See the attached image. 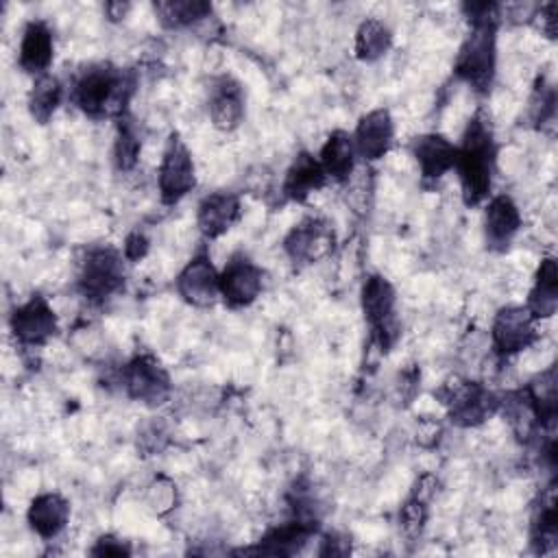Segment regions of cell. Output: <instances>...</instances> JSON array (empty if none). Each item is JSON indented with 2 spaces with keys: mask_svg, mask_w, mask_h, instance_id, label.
<instances>
[{
  "mask_svg": "<svg viewBox=\"0 0 558 558\" xmlns=\"http://www.w3.org/2000/svg\"><path fill=\"white\" fill-rule=\"evenodd\" d=\"M462 185V198L466 205H477L486 198L495 170V142L488 122L475 116L462 135V144L456 148V163Z\"/></svg>",
  "mask_w": 558,
  "mask_h": 558,
  "instance_id": "1",
  "label": "cell"
},
{
  "mask_svg": "<svg viewBox=\"0 0 558 558\" xmlns=\"http://www.w3.org/2000/svg\"><path fill=\"white\" fill-rule=\"evenodd\" d=\"M133 92V78L116 65L100 63L87 68L76 85L74 100L92 118L122 113Z\"/></svg>",
  "mask_w": 558,
  "mask_h": 558,
  "instance_id": "2",
  "label": "cell"
},
{
  "mask_svg": "<svg viewBox=\"0 0 558 558\" xmlns=\"http://www.w3.org/2000/svg\"><path fill=\"white\" fill-rule=\"evenodd\" d=\"M473 28L460 46L456 74L475 92H486L495 74V13L473 17Z\"/></svg>",
  "mask_w": 558,
  "mask_h": 558,
  "instance_id": "3",
  "label": "cell"
},
{
  "mask_svg": "<svg viewBox=\"0 0 558 558\" xmlns=\"http://www.w3.org/2000/svg\"><path fill=\"white\" fill-rule=\"evenodd\" d=\"M438 395L442 399V405H447L449 418L462 427L484 423L497 412L501 403L488 388L475 381L445 384V388Z\"/></svg>",
  "mask_w": 558,
  "mask_h": 558,
  "instance_id": "4",
  "label": "cell"
},
{
  "mask_svg": "<svg viewBox=\"0 0 558 558\" xmlns=\"http://www.w3.org/2000/svg\"><path fill=\"white\" fill-rule=\"evenodd\" d=\"M362 310L379 347H392L399 336V325L395 318V290L381 275H371L364 281Z\"/></svg>",
  "mask_w": 558,
  "mask_h": 558,
  "instance_id": "5",
  "label": "cell"
},
{
  "mask_svg": "<svg viewBox=\"0 0 558 558\" xmlns=\"http://www.w3.org/2000/svg\"><path fill=\"white\" fill-rule=\"evenodd\" d=\"M124 283V268L122 257L118 251L105 246V248H92L83 262L78 286L85 296L94 301H102L118 292Z\"/></svg>",
  "mask_w": 558,
  "mask_h": 558,
  "instance_id": "6",
  "label": "cell"
},
{
  "mask_svg": "<svg viewBox=\"0 0 558 558\" xmlns=\"http://www.w3.org/2000/svg\"><path fill=\"white\" fill-rule=\"evenodd\" d=\"M157 183H159L161 201L166 205L181 201L196 185L192 155L177 135H172V140L168 142V148L159 163Z\"/></svg>",
  "mask_w": 558,
  "mask_h": 558,
  "instance_id": "7",
  "label": "cell"
},
{
  "mask_svg": "<svg viewBox=\"0 0 558 558\" xmlns=\"http://www.w3.org/2000/svg\"><path fill=\"white\" fill-rule=\"evenodd\" d=\"M126 395L135 401L159 405L170 392V377L153 355H137L122 368Z\"/></svg>",
  "mask_w": 558,
  "mask_h": 558,
  "instance_id": "8",
  "label": "cell"
},
{
  "mask_svg": "<svg viewBox=\"0 0 558 558\" xmlns=\"http://www.w3.org/2000/svg\"><path fill=\"white\" fill-rule=\"evenodd\" d=\"M534 320L536 318L527 312V307H521V305L501 307L490 329L493 349L499 355H514L527 349L536 340Z\"/></svg>",
  "mask_w": 558,
  "mask_h": 558,
  "instance_id": "9",
  "label": "cell"
},
{
  "mask_svg": "<svg viewBox=\"0 0 558 558\" xmlns=\"http://www.w3.org/2000/svg\"><path fill=\"white\" fill-rule=\"evenodd\" d=\"M218 288L227 305L244 307L262 292V270L244 253H235L218 275Z\"/></svg>",
  "mask_w": 558,
  "mask_h": 558,
  "instance_id": "10",
  "label": "cell"
},
{
  "mask_svg": "<svg viewBox=\"0 0 558 558\" xmlns=\"http://www.w3.org/2000/svg\"><path fill=\"white\" fill-rule=\"evenodd\" d=\"M283 248L294 264H314L331 253L333 229L320 218H307L286 235Z\"/></svg>",
  "mask_w": 558,
  "mask_h": 558,
  "instance_id": "11",
  "label": "cell"
},
{
  "mask_svg": "<svg viewBox=\"0 0 558 558\" xmlns=\"http://www.w3.org/2000/svg\"><path fill=\"white\" fill-rule=\"evenodd\" d=\"M11 331L22 344H44L57 333V316L48 301L35 294L13 310Z\"/></svg>",
  "mask_w": 558,
  "mask_h": 558,
  "instance_id": "12",
  "label": "cell"
},
{
  "mask_svg": "<svg viewBox=\"0 0 558 558\" xmlns=\"http://www.w3.org/2000/svg\"><path fill=\"white\" fill-rule=\"evenodd\" d=\"M179 294L196 307H207L220 294L218 272L207 255H196L177 277Z\"/></svg>",
  "mask_w": 558,
  "mask_h": 558,
  "instance_id": "13",
  "label": "cell"
},
{
  "mask_svg": "<svg viewBox=\"0 0 558 558\" xmlns=\"http://www.w3.org/2000/svg\"><path fill=\"white\" fill-rule=\"evenodd\" d=\"M392 135H395V126H392L390 113L386 109L368 111L366 116L360 118L353 135L355 153L368 161H375L388 153L392 144Z\"/></svg>",
  "mask_w": 558,
  "mask_h": 558,
  "instance_id": "14",
  "label": "cell"
},
{
  "mask_svg": "<svg viewBox=\"0 0 558 558\" xmlns=\"http://www.w3.org/2000/svg\"><path fill=\"white\" fill-rule=\"evenodd\" d=\"M412 155L425 181L440 179L456 163V146L438 133H427L416 137L412 142Z\"/></svg>",
  "mask_w": 558,
  "mask_h": 558,
  "instance_id": "15",
  "label": "cell"
},
{
  "mask_svg": "<svg viewBox=\"0 0 558 558\" xmlns=\"http://www.w3.org/2000/svg\"><path fill=\"white\" fill-rule=\"evenodd\" d=\"M240 218V198L231 192H214L207 194L196 214L198 229L205 238H218L233 227Z\"/></svg>",
  "mask_w": 558,
  "mask_h": 558,
  "instance_id": "16",
  "label": "cell"
},
{
  "mask_svg": "<svg viewBox=\"0 0 558 558\" xmlns=\"http://www.w3.org/2000/svg\"><path fill=\"white\" fill-rule=\"evenodd\" d=\"M484 227H486V242L495 251L508 248L512 242L514 233L521 227V216L517 205L512 203L510 196H495L484 216Z\"/></svg>",
  "mask_w": 558,
  "mask_h": 558,
  "instance_id": "17",
  "label": "cell"
},
{
  "mask_svg": "<svg viewBox=\"0 0 558 558\" xmlns=\"http://www.w3.org/2000/svg\"><path fill=\"white\" fill-rule=\"evenodd\" d=\"M31 530L41 538H54L70 519V504L57 493L37 495L26 512Z\"/></svg>",
  "mask_w": 558,
  "mask_h": 558,
  "instance_id": "18",
  "label": "cell"
},
{
  "mask_svg": "<svg viewBox=\"0 0 558 558\" xmlns=\"http://www.w3.org/2000/svg\"><path fill=\"white\" fill-rule=\"evenodd\" d=\"M209 116L214 126L220 131H233L242 122L244 98L240 85L233 78L222 76L216 81L209 98Z\"/></svg>",
  "mask_w": 558,
  "mask_h": 558,
  "instance_id": "19",
  "label": "cell"
},
{
  "mask_svg": "<svg viewBox=\"0 0 558 558\" xmlns=\"http://www.w3.org/2000/svg\"><path fill=\"white\" fill-rule=\"evenodd\" d=\"M50 61H52V33L44 22L33 20L26 24L22 35L20 65L26 72L44 74Z\"/></svg>",
  "mask_w": 558,
  "mask_h": 558,
  "instance_id": "20",
  "label": "cell"
},
{
  "mask_svg": "<svg viewBox=\"0 0 558 558\" xmlns=\"http://www.w3.org/2000/svg\"><path fill=\"white\" fill-rule=\"evenodd\" d=\"M325 179L327 174L320 161L314 159L310 153H301L286 172L283 194L292 201H305L312 192L325 185Z\"/></svg>",
  "mask_w": 558,
  "mask_h": 558,
  "instance_id": "21",
  "label": "cell"
},
{
  "mask_svg": "<svg viewBox=\"0 0 558 558\" xmlns=\"http://www.w3.org/2000/svg\"><path fill=\"white\" fill-rule=\"evenodd\" d=\"M527 312L534 318H549L558 307V270L556 259L545 257L536 270L534 288L527 296Z\"/></svg>",
  "mask_w": 558,
  "mask_h": 558,
  "instance_id": "22",
  "label": "cell"
},
{
  "mask_svg": "<svg viewBox=\"0 0 558 558\" xmlns=\"http://www.w3.org/2000/svg\"><path fill=\"white\" fill-rule=\"evenodd\" d=\"M316 530V523L310 519H299L286 525H279L275 530H270L255 549H246V551H259V554H272V556H286V554H294L301 549V545L312 536V532Z\"/></svg>",
  "mask_w": 558,
  "mask_h": 558,
  "instance_id": "23",
  "label": "cell"
},
{
  "mask_svg": "<svg viewBox=\"0 0 558 558\" xmlns=\"http://www.w3.org/2000/svg\"><path fill=\"white\" fill-rule=\"evenodd\" d=\"M323 170L327 177L336 179V181H344L355 166V144L353 137L344 131H333L325 146L320 148V157H318Z\"/></svg>",
  "mask_w": 558,
  "mask_h": 558,
  "instance_id": "24",
  "label": "cell"
},
{
  "mask_svg": "<svg viewBox=\"0 0 558 558\" xmlns=\"http://www.w3.org/2000/svg\"><path fill=\"white\" fill-rule=\"evenodd\" d=\"M390 44H392V35H390L388 26L381 20L371 17V20L362 22L357 28L355 54L362 61H375L390 50Z\"/></svg>",
  "mask_w": 558,
  "mask_h": 558,
  "instance_id": "25",
  "label": "cell"
},
{
  "mask_svg": "<svg viewBox=\"0 0 558 558\" xmlns=\"http://www.w3.org/2000/svg\"><path fill=\"white\" fill-rule=\"evenodd\" d=\"M61 100V85L54 76L50 74H39L33 83V89L28 94V109L31 116L39 122L46 124L50 120V116L54 113V109L59 107Z\"/></svg>",
  "mask_w": 558,
  "mask_h": 558,
  "instance_id": "26",
  "label": "cell"
},
{
  "mask_svg": "<svg viewBox=\"0 0 558 558\" xmlns=\"http://www.w3.org/2000/svg\"><path fill=\"white\" fill-rule=\"evenodd\" d=\"M556 536H558V517H556V501L554 495L549 493L547 499H541V508L534 517L532 523V543L536 547V551L545 554L547 549H551L556 545Z\"/></svg>",
  "mask_w": 558,
  "mask_h": 558,
  "instance_id": "27",
  "label": "cell"
},
{
  "mask_svg": "<svg viewBox=\"0 0 558 558\" xmlns=\"http://www.w3.org/2000/svg\"><path fill=\"white\" fill-rule=\"evenodd\" d=\"M155 11L159 13L161 24L166 26H187L201 17H205L211 7L207 2L196 0H183V2H159L155 4Z\"/></svg>",
  "mask_w": 558,
  "mask_h": 558,
  "instance_id": "28",
  "label": "cell"
},
{
  "mask_svg": "<svg viewBox=\"0 0 558 558\" xmlns=\"http://www.w3.org/2000/svg\"><path fill=\"white\" fill-rule=\"evenodd\" d=\"M142 142L129 120L118 122V135H116V146H113V157L116 166L120 170H131L137 163Z\"/></svg>",
  "mask_w": 558,
  "mask_h": 558,
  "instance_id": "29",
  "label": "cell"
},
{
  "mask_svg": "<svg viewBox=\"0 0 558 558\" xmlns=\"http://www.w3.org/2000/svg\"><path fill=\"white\" fill-rule=\"evenodd\" d=\"M427 519V508H425V499L423 497H412L410 501H405V506L401 508V523L405 527V532H418L423 527Z\"/></svg>",
  "mask_w": 558,
  "mask_h": 558,
  "instance_id": "30",
  "label": "cell"
},
{
  "mask_svg": "<svg viewBox=\"0 0 558 558\" xmlns=\"http://www.w3.org/2000/svg\"><path fill=\"white\" fill-rule=\"evenodd\" d=\"M146 251H148V238H146L144 233H140V231H133V233L126 238V242H124V255H126V259L137 262V259H142V257L146 255Z\"/></svg>",
  "mask_w": 558,
  "mask_h": 558,
  "instance_id": "31",
  "label": "cell"
},
{
  "mask_svg": "<svg viewBox=\"0 0 558 558\" xmlns=\"http://www.w3.org/2000/svg\"><path fill=\"white\" fill-rule=\"evenodd\" d=\"M92 554L94 556H129L131 549L122 541H118V538L102 536V538H98V543L92 549Z\"/></svg>",
  "mask_w": 558,
  "mask_h": 558,
  "instance_id": "32",
  "label": "cell"
},
{
  "mask_svg": "<svg viewBox=\"0 0 558 558\" xmlns=\"http://www.w3.org/2000/svg\"><path fill=\"white\" fill-rule=\"evenodd\" d=\"M541 17H543V31L549 35V37H554V33H556V4L551 2V4H545V7H541Z\"/></svg>",
  "mask_w": 558,
  "mask_h": 558,
  "instance_id": "33",
  "label": "cell"
},
{
  "mask_svg": "<svg viewBox=\"0 0 558 558\" xmlns=\"http://www.w3.org/2000/svg\"><path fill=\"white\" fill-rule=\"evenodd\" d=\"M105 9H107V13H109V17H111V20H120V17H124V13L129 11V4L111 2V4H107Z\"/></svg>",
  "mask_w": 558,
  "mask_h": 558,
  "instance_id": "34",
  "label": "cell"
}]
</instances>
